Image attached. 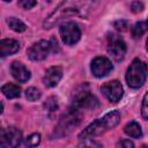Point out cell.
<instances>
[{
    "label": "cell",
    "mask_w": 148,
    "mask_h": 148,
    "mask_svg": "<svg viewBox=\"0 0 148 148\" xmlns=\"http://www.w3.org/2000/svg\"><path fill=\"white\" fill-rule=\"evenodd\" d=\"M51 51V43L47 40H38L34 43L27 51V54L30 60L32 61H40L44 60Z\"/></svg>",
    "instance_id": "cell-9"
},
{
    "label": "cell",
    "mask_w": 148,
    "mask_h": 148,
    "mask_svg": "<svg viewBox=\"0 0 148 148\" xmlns=\"http://www.w3.org/2000/svg\"><path fill=\"white\" fill-rule=\"evenodd\" d=\"M124 132L131 138H140L142 135V131L140 125L136 121H131L124 127Z\"/></svg>",
    "instance_id": "cell-16"
},
{
    "label": "cell",
    "mask_w": 148,
    "mask_h": 148,
    "mask_svg": "<svg viewBox=\"0 0 148 148\" xmlns=\"http://www.w3.org/2000/svg\"><path fill=\"white\" fill-rule=\"evenodd\" d=\"M131 9L134 12V13H139L143 9V5L140 2V1H134L132 5H131Z\"/></svg>",
    "instance_id": "cell-24"
},
{
    "label": "cell",
    "mask_w": 148,
    "mask_h": 148,
    "mask_svg": "<svg viewBox=\"0 0 148 148\" xmlns=\"http://www.w3.org/2000/svg\"><path fill=\"white\" fill-rule=\"evenodd\" d=\"M1 91L7 98H16V97H20L21 95V88L13 83L3 84L1 87Z\"/></svg>",
    "instance_id": "cell-15"
},
{
    "label": "cell",
    "mask_w": 148,
    "mask_h": 148,
    "mask_svg": "<svg viewBox=\"0 0 148 148\" xmlns=\"http://www.w3.org/2000/svg\"><path fill=\"white\" fill-rule=\"evenodd\" d=\"M39 142H40V134L38 133H34L29 135L25 140V145L29 147H36L37 145H39Z\"/></svg>",
    "instance_id": "cell-20"
},
{
    "label": "cell",
    "mask_w": 148,
    "mask_h": 148,
    "mask_svg": "<svg viewBox=\"0 0 148 148\" xmlns=\"http://www.w3.org/2000/svg\"><path fill=\"white\" fill-rule=\"evenodd\" d=\"M79 123H80V117L77 114V111L76 109H72L60 119L58 127L56 130L61 132L60 135H66L69 132H72L79 125Z\"/></svg>",
    "instance_id": "cell-7"
},
{
    "label": "cell",
    "mask_w": 148,
    "mask_h": 148,
    "mask_svg": "<svg viewBox=\"0 0 148 148\" xmlns=\"http://www.w3.org/2000/svg\"><path fill=\"white\" fill-rule=\"evenodd\" d=\"M147 74H148L147 65L140 59H134L130 65V67L127 68L125 79L127 84L131 88L135 89V88H140L145 83L147 79Z\"/></svg>",
    "instance_id": "cell-3"
},
{
    "label": "cell",
    "mask_w": 148,
    "mask_h": 148,
    "mask_svg": "<svg viewBox=\"0 0 148 148\" xmlns=\"http://www.w3.org/2000/svg\"><path fill=\"white\" fill-rule=\"evenodd\" d=\"M18 6L23 9H30L36 6V0H18Z\"/></svg>",
    "instance_id": "cell-22"
},
{
    "label": "cell",
    "mask_w": 148,
    "mask_h": 148,
    "mask_svg": "<svg viewBox=\"0 0 148 148\" xmlns=\"http://www.w3.org/2000/svg\"><path fill=\"white\" fill-rule=\"evenodd\" d=\"M147 29H148L147 22H138L132 28V36L134 38H139L147 31Z\"/></svg>",
    "instance_id": "cell-18"
},
{
    "label": "cell",
    "mask_w": 148,
    "mask_h": 148,
    "mask_svg": "<svg viewBox=\"0 0 148 148\" xmlns=\"http://www.w3.org/2000/svg\"><path fill=\"white\" fill-rule=\"evenodd\" d=\"M108 53L116 61H121L124 59L126 54V44L119 36L111 35L108 38Z\"/></svg>",
    "instance_id": "cell-6"
},
{
    "label": "cell",
    "mask_w": 148,
    "mask_h": 148,
    "mask_svg": "<svg viewBox=\"0 0 148 148\" xmlns=\"http://www.w3.org/2000/svg\"><path fill=\"white\" fill-rule=\"evenodd\" d=\"M7 24L9 25V28L12 29V30H14V31H16V32H23L24 30H25V24L21 21V20H18V18H16V17H9L8 20H7Z\"/></svg>",
    "instance_id": "cell-17"
},
{
    "label": "cell",
    "mask_w": 148,
    "mask_h": 148,
    "mask_svg": "<svg viewBox=\"0 0 148 148\" xmlns=\"http://www.w3.org/2000/svg\"><path fill=\"white\" fill-rule=\"evenodd\" d=\"M10 73L13 75V77L21 83H24L30 79V72L25 68V66L23 64H21L18 61H14L10 65Z\"/></svg>",
    "instance_id": "cell-12"
},
{
    "label": "cell",
    "mask_w": 148,
    "mask_h": 148,
    "mask_svg": "<svg viewBox=\"0 0 148 148\" xmlns=\"http://www.w3.org/2000/svg\"><path fill=\"white\" fill-rule=\"evenodd\" d=\"M61 76H62V69L60 67H57V66L50 67L45 72V75L43 77V82L46 87H54L58 84Z\"/></svg>",
    "instance_id": "cell-13"
},
{
    "label": "cell",
    "mask_w": 148,
    "mask_h": 148,
    "mask_svg": "<svg viewBox=\"0 0 148 148\" xmlns=\"http://www.w3.org/2000/svg\"><path fill=\"white\" fill-rule=\"evenodd\" d=\"M73 104L75 108H94L97 105V99L92 96L87 84L81 86L73 96Z\"/></svg>",
    "instance_id": "cell-5"
},
{
    "label": "cell",
    "mask_w": 148,
    "mask_h": 148,
    "mask_svg": "<svg viewBox=\"0 0 148 148\" xmlns=\"http://www.w3.org/2000/svg\"><path fill=\"white\" fill-rule=\"evenodd\" d=\"M22 141V133L16 127H8L1 131L0 134V147H17Z\"/></svg>",
    "instance_id": "cell-8"
},
{
    "label": "cell",
    "mask_w": 148,
    "mask_h": 148,
    "mask_svg": "<svg viewBox=\"0 0 148 148\" xmlns=\"http://www.w3.org/2000/svg\"><path fill=\"white\" fill-rule=\"evenodd\" d=\"M20 49V44L15 39H2L0 42V56L7 57L9 54H13L17 52Z\"/></svg>",
    "instance_id": "cell-14"
},
{
    "label": "cell",
    "mask_w": 148,
    "mask_h": 148,
    "mask_svg": "<svg viewBox=\"0 0 148 148\" xmlns=\"http://www.w3.org/2000/svg\"><path fill=\"white\" fill-rule=\"evenodd\" d=\"M25 97L28 101H31V102L37 101L40 97V91L35 87H30L25 90Z\"/></svg>",
    "instance_id": "cell-19"
},
{
    "label": "cell",
    "mask_w": 148,
    "mask_h": 148,
    "mask_svg": "<svg viewBox=\"0 0 148 148\" xmlns=\"http://www.w3.org/2000/svg\"><path fill=\"white\" fill-rule=\"evenodd\" d=\"M101 0H65L44 21L43 27L51 29L65 18L73 16H88L99 3Z\"/></svg>",
    "instance_id": "cell-1"
},
{
    "label": "cell",
    "mask_w": 148,
    "mask_h": 148,
    "mask_svg": "<svg viewBox=\"0 0 148 148\" xmlns=\"http://www.w3.org/2000/svg\"><path fill=\"white\" fill-rule=\"evenodd\" d=\"M101 91L112 103H116V102L120 101V98L123 97V92H124L120 82L117 81V80H113V81L104 83L101 87Z\"/></svg>",
    "instance_id": "cell-10"
},
{
    "label": "cell",
    "mask_w": 148,
    "mask_h": 148,
    "mask_svg": "<svg viewBox=\"0 0 148 148\" xmlns=\"http://www.w3.org/2000/svg\"><path fill=\"white\" fill-rule=\"evenodd\" d=\"M59 32H60V37H61L62 42L67 45H73L75 43H77L81 37L80 28L77 27L76 23H74L72 21L62 23L60 25Z\"/></svg>",
    "instance_id": "cell-4"
},
{
    "label": "cell",
    "mask_w": 148,
    "mask_h": 148,
    "mask_svg": "<svg viewBox=\"0 0 148 148\" xmlns=\"http://www.w3.org/2000/svg\"><path fill=\"white\" fill-rule=\"evenodd\" d=\"M119 120H120V113L118 111H111V112L106 113L103 118L96 119L88 127H86L80 133L79 139L88 140L89 138L97 136V135H99V134H102V133L113 128L114 126H117Z\"/></svg>",
    "instance_id": "cell-2"
},
{
    "label": "cell",
    "mask_w": 148,
    "mask_h": 148,
    "mask_svg": "<svg viewBox=\"0 0 148 148\" xmlns=\"http://www.w3.org/2000/svg\"><path fill=\"white\" fill-rule=\"evenodd\" d=\"M3 1H6V2H7V1H10V0H3Z\"/></svg>",
    "instance_id": "cell-27"
},
{
    "label": "cell",
    "mask_w": 148,
    "mask_h": 148,
    "mask_svg": "<svg viewBox=\"0 0 148 148\" xmlns=\"http://www.w3.org/2000/svg\"><path fill=\"white\" fill-rule=\"evenodd\" d=\"M147 24H148V20H147Z\"/></svg>",
    "instance_id": "cell-28"
},
{
    "label": "cell",
    "mask_w": 148,
    "mask_h": 148,
    "mask_svg": "<svg viewBox=\"0 0 148 148\" xmlns=\"http://www.w3.org/2000/svg\"><path fill=\"white\" fill-rule=\"evenodd\" d=\"M146 47H147V51H148V39H147V43H146Z\"/></svg>",
    "instance_id": "cell-26"
},
{
    "label": "cell",
    "mask_w": 148,
    "mask_h": 148,
    "mask_svg": "<svg viewBox=\"0 0 148 148\" xmlns=\"http://www.w3.org/2000/svg\"><path fill=\"white\" fill-rule=\"evenodd\" d=\"M141 114L145 119H148V91L145 94L142 99V106H141Z\"/></svg>",
    "instance_id": "cell-21"
},
{
    "label": "cell",
    "mask_w": 148,
    "mask_h": 148,
    "mask_svg": "<svg viewBox=\"0 0 148 148\" xmlns=\"http://www.w3.org/2000/svg\"><path fill=\"white\" fill-rule=\"evenodd\" d=\"M118 146H120V147H134V143L132 142V141H130V140H121L119 143H118Z\"/></svg>",
    "instance_id": "cell-25"
},
{
    "label": "cell",
    "mask_w": 148,
    "mask_h": 148,
    "mask_svg": "<svg viewBox=\"0 0 148 148\" xmlns=\"http://www.w3.org/2000/svg\"><path fill=\"white\" fill-rule=\"evenodd\" d=\"M112 71L111 61L105 57H96L91 61V73L96 77H103Z\"/></svg>",
    "instance_id": "cell-11"
},
{
    "label": "cell",
    "mask_w": 148,
    "mask_h": 148,
    "mask_svg": "<svg viewBox=\"0 0 148 148\" xmlns=\"http://www.w3.org/2000/svg\"><path fill=\"white\" fill-rule=\"evenodd\" d=\"M113 25H114V28H116L117 30H120V31H125V30H127V28H128L127 22L124 21V20H118V21L113 22Z\"/></svg>",
    "instance_id": "cell-23"
}]
</instances>
